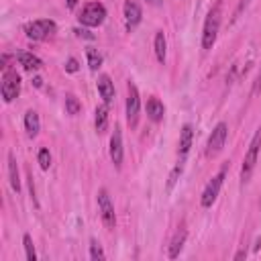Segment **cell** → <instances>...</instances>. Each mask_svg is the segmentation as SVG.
<instances>
[{"mask_svg": "<svg viewBox=\"0 0 261 261\" xmlns=\"http://www.w3.org/2000/svg\"><path fill=\"white\" fill-rule=\"evenodd\" d=\"M37 159H39V165H41V169H49V165H51V153H49V149H39V155H37Z\"/></svg>", "mask_w": 261, "mask_h": 261, "instance_id": "obj_26", "label": "cell"}, {"mask_svg": "<svg viewBox=\"0 0 261 261\" xmlns=\"http://www.w3.org/2000/svg\"><path fill=\"white\" fill-rule=\"evenodd\" d=\"M126 90H128L126 106H124V110H126V122H128L130 128H135L137 122H139V112H141V96H139V88L133 82H128Z\"/></svg>", "mask_w": 261, "mask_h": 261, "instance_id": "obj_8", "label": "cell"}, {"mask_svg": "<svg viewBox=\"0 0 261 261\" xmlns=\"http://www.w3.org/2000/svg\"><path fill=\"white\" fill-rule=\"evenodd\" d=\"M149 2H153V4H157V2H159V0H149Z\"/></svg>", "mask_w": 261, "mask_h": 261, "instance_id": "obj_34", "label": "cell"}, {"mask_svg": "<svg viewBox=\"0 0 261 261\" xmlns=\"http://www.w3.org/2000/svg\"><path fill=\"white\" fill-rule=\"evenodd\" d=\"M153 49H155V57H157V61H159V63H165V55H167V41H165L163 31H157V33H155Z\"/></svg>", "mask_w": 261, "mask_h": 261, "instance_id": "obj_18", "label": "cell"}, {"mask_svg": "<svg viewBox=\"0 0 261 261\" xmlns=\"http://www.w3.org/2000/svg\"><path fill=\"white\" fill-rule=\"evenodd\" d=\"M96 86H98V92H100V96H102L104 104H108V106H110V104L114 102V82L110 80V75H106V73L98 75Z\"/></svg>", "mask_w": 261, "mask_h": 261, "instance_id": "obj_12", "label": "cell"}, {"mask_svg": "<svg viewBox=\"0 0 261 261\" xmlns=\"http://www.w3.org/2000/svg\"><path fill=\"white\" fill-rule=\"evenodd\" d=\"M122 130H120V124H114V130H112V137H110V159L114 163V167H120L122 165Z\"/></svg>", "mask_w": 261, "mask_h": 261, "instance_id": "obj_10", "label": "cell"}, {"mask_svg": "<svg viewBox=\"0 0 261 261\" xmlns=\"http://www.w3.org/2000/svg\"><path fill=\"white\" fill-rule=\"evenodd\" d=\"M98 212H100V218H102L104 226H106V228H114V224H116V214H114V206H112V202H110V196H108V192H106L104 188L98 190Z\"/></svg>", "mask_w": 261, "mask_h": 261, "instance_id": "obj_9", "label": "cell"}, {"mask_svg": "<svg viewBox=\"0 0 261 261\" xmlns=\"http://www.w3.org/2000/svg\"><path fill=\"white\" fill-rule=\"evenodd\" d=\"M86 55H88V65H90V69H92V71H98V67L102 65V55H100L96 49H92V47L86 49Z\"/></svg>", "mask_w": 261, "mask_h": 261, "instance_id": "obj_22", "label": "cell"}, {"mask_svg": "<svg viewBox=\"0 0 261 261\" xmlns=\"http://www.w3.org/2000/svg\"><path fill=\"white\" fill-rule=\"evenodd\" d=\"M77 69H80V65H77V59L69 57V59H67V63H65V71H69V73H75Z\"/></svg>", "mask_w": 261, "mask_h": 261, "instance_id": "obj_28", "label": "cell"}, {"mask_svg": "<svg viewBox=\"0 0 261 261\" xmlns=\"http://www.w3.org/2000/svg\"><path fill=\"white\" fill-rule=\"evenodd\" d=\"M122 12H124V24H126V31L130 33V31L141 22L143 10H141V6H139L135 0H126L124 6H122Z\"/></svg>", "mask_w": 261, "mask_h": 261, "instance_id": "obj_11", "label": "cell"}, {"mask_svg": "<svg viewBox=\"0 0 261 261\" xmlns=\"http://www.w3.org/2000/svg\"><path fill=\"white\" fill-rule=\"evenodd\" d=\"M24 130L31 139H35L41 130V120H39V114L35 110H27L24 112Z\"/></svg>", "mask_w": 261, "mask_h": 261, "instance_id": "obj_16", "label": "cell"}, {"mask_svg": "<svg viewBox=\"0 0 261 261\" xmlns=\"http://www.w3.org/2000/svg\"><path fill=\"white\" fill-rule=\"evenodd\" d=\"M33 82H35V86H37V88H41V77H35Z\"/></svg>", "mask_w": 261, "mask_h": 261, "instance_id": "obj_33", "label": "cell"}, {"mask_svg": "<svg viewBox=\"0 0 261 261\" xmlns=\"http://www.w3.org/2000/svg\"><path fill=\"white\" fill-rule=\"evenodd\" d=\"M184 159H186V157H181V159L175 163V167L171 169V173H169V177H167V190H171V188L177 184V177H179L181 171H184Z\"/></svg>", "mask_w": 261, "mask_h": 261, "instance_id": "obj_23", "label": "cell"}, {"mask_svg": "<svg viewBox=\"0 0 261 261\" xmlns=\"http://www.w3.org/2000/svg\"><path fill=\"white\" fill-rule=\"evenodd\" d=\"M106 255H104V251H102V245L96 241V239H92L90 241V259H94V261H102Z\"/></svg>", "mask_w": 261, "mask_h": 261, "instance_id": "obj_24", "label": "cell"}, {"mask_svg": "<svg viewBox=\"0 0 261 261\" xmlns=\"http://www.w3.org/2000/svg\"><path fill=\"white\" fill-rule=\"evenodd\" d=\"M186 239H188V230H186L184 226L177 228V232L173 234V239H171V243H169V257H171V259H175V257L181 253Z\"/></svg>", "mask_w": 261, "mask_h": 261, "instance_id": "obj_17", "label": "cell"}, {"mask_svg": "<svg viewBox=\"0 0 261 261\" xmlns=\"http://www.w3.org/2000/svg\"><path fill=\"white\" fill-rule=\"evenodd\" d=\"M192 139H194V130H192V124H184L181 130H179V147H177V153L179 157H186L190 147H192Z\"/></svg>", "mask_w": 261, "mask_h": 261, "instance_id": "obj_14", "label": "cell"}, {"mask_svg": "<svg viewBox=\"0 0 261 261\" xmlns=\"http://www.w3.org/2000/svg\"><path fill=\"white\" fill-rule=\"evenodd\" d=\"M22 245H24L27 259H29V261H35V259H37V253H35V245H33L31 234H22Z\"/></svg>", "mask_w": 261, "mask_h": 261, "instance_id": "obj_25", "label": "cell"}, {"mask_svg": "<svg viewBox=\"0 0 261 261\" xmlns=\"http://www.w3.org/2000/svg\"><path fill=\"white\" fill-rule=\"evenodd\" d=\"M259 151H261V128L253 135L251 143H249V149L243 157V165H241V184H247L253 175V169L257 165V157H259Z\"/></svg>", "mask_w": 261, "mask_h": 261, "instance_id": "obj_2", "label": "cell"}, {"mask_svg": "<svg viewBox=\"0 0 261 261\" xmlns=\"http://www.w3.org/2000/svg\"><path fill=\"white\" fill-rule=\"evenodd\" d=\"M0 90H2V98H4L6 104L12 102L14 98H18V94H20V75L14 67H8V65L4 67Z\"/></svg>", "mask_w": 261, "mask_h": 261, "instance_id": "obj_5", "label": "cell"}, {"mask_svg": "<svg viewBox=\"0 0 261 261\" xmlns=\"http://www.w3.org/2000/svg\"><path fill=\"white\" fill-rule=\"evenodd\" d=\"M249 2L251 0H239V4H237V8H234V12H232V20H237L241 14H243V10L249 6Z\"/></svg>", "mask_w": 261, "mask_h": 261, "instance_id": "obj_27", "label": "cell"}, {"mask_svg": "<svg viewBox=\"0 0 261 261\" xmlns=\"http://www.w3.org/2000/svg\"><path fill=\"white\" fill-rule=\"evenodd\" d=\"M163 114H165V106L159 98H149L147 100V116L149 120L153 122H161L163 120Z\"/></svg>", "mask_w": 261, "mask_h": 261, "instance_id": "obj_13", "label": "cell"}, {"mask_svg": "<svg viewBox=\"0 0 261 261\" xmlns=\"http://www.w3.org/2000/svg\"><path fill=\"white\" fill-rule=\"evenodd\" d=\"M73 33H75L77 37H84V39H94V35H92L88 29H75Z\"/></svg>", "mask_w": 261, "mask_h": 261, "instance_id": "obj_29", "label": "cell"}, {"mask_svg": "<svg viewBox=\"0 0 261 261\" xmlns=\"http://www.w3.org/2000/svg\"><path fill=\"white\" fill-rule=\"evenodd\" d=\"M224 175H226V165L224 167H220V171L206 184V188L202 190V196H200V204L204 206V208H210L214 202H216V198H218V192H220V188H222V184H224Z\"/></svg>", "mask_w": 261, "mask_h": 261, "instance_id": "obj_7", "label": "cell"}, {"mask_svg": "<svg viewBox=\"0 0 261 261\" xmlns=\"http://www.w3.org/2000/svg\"><path fill=\"white\" fill-rule=\"evenodd\" d=\"M245 255H247V251H239V253H237V255H234V259H243V257H245Z\"/></svg>", "mask_w": 261, "mask_h": 261, "instance_id": "obj_32", "label": "cell"}, {"mask_svg": "<svg viewBox=\"0 0 261 261\" xmlns=\"http://www.w3.org/2000/svg\"><path fill=\"white\" fill-rule=\"evenodd\" d=\"M80 110H82V102L73 94H67L65 96V112L69 116H75V114H80Z\"/></svg>", "mask_w": 261, "mask_h": 261, "instance_id": "obj_21", "label": "cell"}, {"mask_svg": "<svg viewBox=\"0 0 261 261\" xmlns=\"http://www.w3.org/2000/svg\"><path fill=\"white\" fill-rule=\"evenodd\" d=\"M55 31H57V24L51 18H39V20H33V22L24 24V35L31 41H45V39L53 37Z\"/></svg>", "mask_w": 261, "mask_h": 261, "instance_id": "obj_4", "label": "cell"}, {"mask_svg": "<svg viewBox=\"0 0 261 261\" xmlns=\"http://www.w3.org/2000/svg\"><path fill=\"white\" fill-rule=\"evenodd\" d=\"M65 2H67V8H69V10H73V8L77 6V0H65Z\"/></svg>", "mask_w": 261, "mask_h": 261, "instance_id": "obj_31", "label": "cell"}, {"mask_svg": "<svg viewBox=\"0 0 261 261\" xmlns=\"http://www.w3.org/2000/svg\"><path fill=\"white\" fill-rule=\"evenodd\" d=\"M94 124L98 133H106L108 128V104H100L94 112Z\"/></svg>", "mask_w": 261, "mask_h": 261, "instance_id": "obj_19", "label": "cell"}, {"mask_svg": "<svg viewBox=\"0 0 261 261\" xmlns=\"http://www.w3.org/2000/svg\"><path fill=\"white\" fill-rule=\"evenodd\" d=\"M226 137H228V126H226V122H218V124L212 128V133H210L208 141H206L204 155H206V157H210V159H212V157H216V155L224 149Z\"/></svg>", "mask_w": 261, "mask_h": 261, "instance_id": "obj_6", "label": "cell"}, {"mask_svg": "<svg viewBox=\"0 0 261 261\" xmlns=\"http://www.w3.org/2000/svg\"><path fill=\"white\" fill-rule=\"evenodd\" d=\"M220 2H216L208 14H206V20H204V29H202V49H212L214 43H216V37H218V29H220Z\"/></svg>", "mask_w": 261, "mask_h": 261, "instance_id": "obj_1", "label": "cell"}, {"mask_svg": "<svg viewBox=\"0 0 261 261\" xmlns=\"http://www.w3.org/2000/svg\"><path fill=\"white\" fill-rule=\"evenodd\" d=\"M261 92V69L257 73V80H255V86H253V94H259Z\"/></svg>", "mask_w": 261, "mask_h": 261, "instance_id": "obj_30", "label": "cell"}, {"mask_svg": "<svg viewBox=\"0 0 261 261\" xmlns=\"http://www.w3.org/2000/svg\"><path fill=\"white\" fill-rule=\"evenodd\" d=\"M16 57H18V63H20L27 71H31V73H33V71H39V69H41V65H43V61H41L37 55L29 53V51H20Z\"/></svg>", "mask_w": 261, "mask_h": 261, "instance_id": "obj_15", "label": "cell"}, {"mask_svg": "<svg viewBox=\"0 0 261 261\" xmlns=\"http://www.w3.org/2000/svg\"><path fill=\"white\" fill-rule=\"evenodd\" d=\"M8 181H10V188L18 194L20 192V177H18V167H16V159L12 153H8Z\"/></svg>", "mask_w": 261, "mask_h": 261, "instance_id": "obj_20", "label": "cell"}, {"mask_svg": "<svg viewBox=\"0 0 261 261\" xmlns=\"http://www.w3.org/2000/svg\"><path fill=\"white\" fill-rule=\"evenodd\" d=\"M104 18H106V8H104L102 2H88V4L82 8V12L77 14L80 24H82V27H88V29L100 27V24L104 22Z\"/></svg>", "mask_w": 261, "mask_h": 261, "instance_id": "obj_3", "label": "cell"}]
</instances>
